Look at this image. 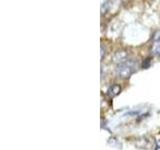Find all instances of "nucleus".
<instances>
[{"label": "nucleus", "mask_w": 160, "mask_h": 150, "mask_svg": "<svg viewBox=\"0 0 160 150\" xmlns=\"http://www.w3.org/2000/svg\"><path fill=\"white\" fill-rule=\"evenodd\" d=\"M136 70V64L132 60H127V61L119 63L116 68V73L118 77L122 79H126L130 77Z\"/></svg>", "instance_id": "1"}, {"label": "nucleus", "mask_w": 160, "mask_h": 150, "mask_svg": "<svg viewBox=\"0 0 160 150\" xmlns=\"http://www.w3.org/2000/svg\"><path fill=\"white\" fill-rule=\"evenodd\" d=\"M120 91H121V87H120V85L113 84V85H111V86L109 87L107 93H108V95L110 97H115L120 93Z\"/></svg>", "instance_id": "2"}, {"label": "nucleus", "mask_w": 160, "mask_h": 150, "mask_svg": "<svg viewBox=\"0 0 160 150\" xmlns=\"http://www.w3.org/2000/svg\"><path fill=\"white\" fill-rule=\"evenodd\" d=\"M151 52L153 55H155V56H160V41L154 42L152 49H151Z\"/></svg>", "instance_id": "3"}, {"label": "nucleus", "mask_w": 160, "mask_h": 150, "mask_svg": "<svg viewBox=\"0 0 160 150\" xmlns=\"http://www.w3.org/2000/svg\"><path fill=\"white\" fill-rule=\"evenodd\" d=\"M153 41L154 42L160 41V29L157 30V31L154 33V35H153Z\"/></svg>", "instance_id": "4"}]
</instances>
